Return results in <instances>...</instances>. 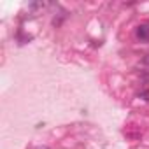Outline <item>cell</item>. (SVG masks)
Listing matches in <instances>:
<instances>
[{
	"label": "cell",
	"mask_w": 149,
	"mask_h": 149,
	"mask_svg": "<svg viewBox=\"0 0 149 149\" xmlns=\"http://www.w3.org/2000/svg\"><path fill=\"white\" fill-rule=\"evenodd\" d=\"M135 37L140 40V42H149V21L146 23H140L135 30Z\"/></svg>",
	"instance_id": "cell-1"
},
{
	"label": "cell",
	"mask_w": 149,
	"mask_h": 149,
	"mask_svg": "<svg viewBox=\"0 0 149 149\" xmlns=\"http://www.w3.org/2000/svg\"><path fill=\"white\" fill-rule=\"evenodd\" d=\"M140 98H142V100H146V102H149V90L142 91V93H140Z\"/></svg>",
	"instance_id": "cell-2"
},
{
	"label": "cell",
	"mask_w": 149,
	"mask_h": 149,
	"mask_svg": "<svg viewBox=\"0 0 149 149\" xmlns=\"http://www.w3.org/2000/svg\"><path fill=\"white\" fill-rule=\"evenodd\" d=\"M144 63H149V53L146 54V58H144Z\"/></svg>",
	"instance_id": "cell-3"
},
{
	"label": "cell",
	"mask_w": 149,
	"mask_h": 149,
	"mask_svg": "<svg viewBox=\"0 0 149 149\" xmlns=\"http://www.w3.org/2000/svg\"><path fill=\"white\" fill-rule=\"evenodd\" d=\"M40 149H47V147H40Z\"/></svg>",
	"instance_id": "cell-4"
}]
</instances>
